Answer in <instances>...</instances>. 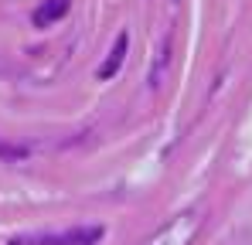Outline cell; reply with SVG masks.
Masks as SVG:
<instances>
[{
	"label": "cell",
	"mask_w": 252,
	"mask_h": 245,
	"mask_svg": "<svg viewBox=\"0 0 252 245\" xmlns=\"http://www.w3.org/2000/svg\"><path fill=\"white\" fill-rule=\"evenodd\" d=\"M68 3H72V0H48V7H41V10L34 14V24H38V28H48V24L62 21V17L68 14Z\"/></svg>",
	"instance_id": "3957f363"
},
{
	"label": "cell",
	"mask_w": 252,
	"mask_h": 245,
	"mask_svg": "<svg viewBox=\"0 0 252 245\" xmlns=\"http://www.w3.org/2000/svg\"><path fill=\"white\" fill-rule=\"evenodd\" d=\"M102 239V228H79L65 235H38V239H14L10 245H92Z\"/></svg>",
	"instance_id": "7a4b0ae2"
},
{
	"label": "cell",
	"mask_w": 252,
	"mask_h": 245,
	"mask_svg": "<svg viewBox=\"0 0 252 245\" xmlns=\"http://www.w3.org/2000/svg\"><path fill=\"white\" fill-rule=\"evenodd\" d=\"M201 225H205V208L194 204V208L174 214L167 225L157 228L143 245H191V242H194V235L201 232Z\"/></svg>",
	"instance_id": "6da1fadb"
},
{
	"label": "cell",
	"mask_w": 252,
	"mask_h": 245,
	"mask_svg": "<svg viewBox=\"0 0 252 245\" xmlns=\"http://www.w3.org/2000/svg\"><path fill=\"white\" fill-rule=\"evenodd\" d=\"M126 44H129V38L120 34V38H116V48L109 51V61L99 68V79H113V75H116V68H120V61H123V55H126Z\"/></svg>",
	"instance_id": "277c9868"
}]
</instances>
